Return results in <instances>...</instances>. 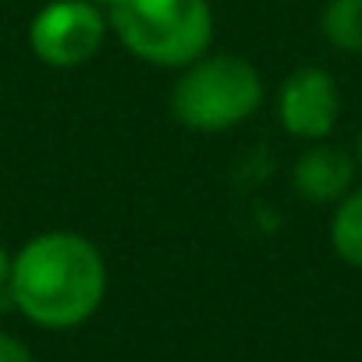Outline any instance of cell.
I'll list each match as a JSON object with an SVG mask.
<instances>
[{"instance_id":"1","label":"cell","mask_w":362,"mask_h":362,"mask_svg":"<svg viewBox=\"0 0 362 362\" xmlns=\"http://www.w3.org/2000/svg\"><path fill=\"white\" fill-rule=\"evenodd\" d=\"M15 313L43 330H75L107 298V259L78 231H43L11 252Z\"/></svg>"},{"instance_id":"2","label":"cell","mask_w":362,"mask_h":362,"mask_svg":"<svg viewBox=\"0 0 362 362\" xmlns=\"http://www.w3.org/2000/svg\"><path fill=\"white\" fill-rule=\"evenodd\" d=\"M267 86L259 68L242 54H203L177 68L170 86V114L181 128L199 135H221L245 124L263 107Z\"/></svg>"},{"instance_id":"3","label":"cell","mask_w":362,"mask_h":362,"mask_svg":"<svg viewBox=\"0 0 362 362\" xmlns=\"http://www.w3.org/2000/svg\"><path fill=\"white\" fill-rule=\"evenodd\" d=\"M110 33L142 64L185 68L214 47L210 0H110Z\"/></svg>"},{"instance_id":"4","label":"cell","mask_w":362,"mask_h":362,"mask_svg":"<svg viewBox=\"0 0 362 362\" xmlns=\"http://www.w3.org/2000/svg\"><path fill=\"white\" fill-rule=\"evenodd\" d=\"M110 36L107 11L93 0H50L29 22V50L57 71L89 64Z\"/></svg>"},{"instance_id":"5","label":"cell","mask_w":362,"mask_h":362,"mask_svg":"<svg viewBox=\"0 0 362 362\" xmlns=\"http://www.w3.org/2000/svg\"><path fill=\"white\" fill-rule=\"evenodd\" d=\"M277 121L291 139L323 142L341 121V89L327 68H295L277 93Z\"/></svg>"},{"instance_id":"6","label":"cell","mask_w":362,"mask_h":362,"mask_svg":"<svg viewBox=\"0 0 362 362\" xmlns=\"http://www.w3.org/2000/svg\"><path fill=\"white\" fill-rule=\"evenodd\" d=\"M355 156L334 142H309L295 167H291V189L313 203V206H334L341 196H348L355 189Z\"/></svg>"},{"instance_id":"7","label":"cell","mask_w":362,"mask_h":362,"mask_svg":"<svg viewBox=\"0 0 362 362\" xmlns=\"http://www.w3.org/2000/svg\"><path fill=\"white\" fill-rule=\"evenodd\" d=\"M330 249L341 263L362 270V189H351L334 203L330 214Z\"/></svg>"},{"instance_id":"8","label":"cell","mask_w":362,"mask_h":362,"mask_svg":"<svg viewBox=\"0 0 362 362\" xmlns=\"http://www.w3.org/2000/svg\"><path fill=\"white\" fill-rule=\"evenodd\" d=\"M320 29L334 50L362 54V0H327Z\"/></svg>"},{"instance_id":"9","label":"cell","mask_w":362,"mask_h":362,"mask_svg":"<svg viewBox=\"0 0 362 362\" xmlns=\"http://www.w3.org/2000/svg\"><path fill=\"white\" fill-rule=\"evenodd\" d=\"M0 362H36V355L22 337L0 330Z\"/></svg>"},{"instance_id":"10","label":"cell","mask_w":362,"mask_h":362,"mask_svg":"<svg viewBox=\"0 0 362 362\" xmlns=\"http://www.w3.org/2000/svg\"><path fill=\"white\" fill-rule=\"evenodd\" d=\"M8 281H11V252H8V245H0V309H15Z\"/></svg>"},{"instance_id":"11","label":"cell","mask_w":362,"mask_h":362,"mask_svg":"<svg viewBox=\"0 0 362 362\" xmlns=\"http://www.w3.org/2000/svg\"><path fill=\"white\" fill-rule=\"evenodd\" d=\"M355 163H358V170H362V132H358V146H355Z\"/></svg>"},{"instance_id":"12","label":"cell","mask_w":362,"mask_h":362,"mask_svg":"<svg viewBox=\"0 0 362 362\" xmlns=\"http://www.w3.org/2000/svg\"><path fill=\"white\" fill-rule=\"evenodd\" d=\"M93 4H96V8H103V11H107V8H110V0H93Z\"/></svg>"}]
</instances>
